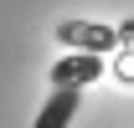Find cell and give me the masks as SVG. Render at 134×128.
I'll use <instances>...</instances> for the list:
<instances>
[{
	"label": "cell",
	"instance_id": "1",
	"mask_svg": "<svg viewBox=\"0 0 134 128\" xmlns=\"http://www.w3.org/2000/svg\"><path fill=\"white\" fill-rule=\"evenodd\" d=\"M57 41H62V46H77V51H88V56H103V51L114 46L119 36L108 31V26H88V21H62V26H57Z\"/></svg>",
	"mask_w": 134,
	"mask_h": 128
},
{
	"label": "cell",
	"instance_id": "3",
	"mask_svg": "<svg viewBox=\"0 0 134 128\" xmlns=\"http://www.w3.org/2000/svg\"><path fill=\"white\" fill-rule=\"evenodd\" d=\"M98 77H103V56H88V51H72L52 67V87H88Z\"/></svg>",
	"mask_w": 134,
	"mask_h": 128
},
{
	"label": "cell",
	"instance_id": "2",
	"mask_svg": "<svg viewBox=\"0 0 134 128\" xmlns=\"http://www.w3.org/2000/svg\"><path fill=\"white\" fill-rule=\"evenodd\" d=\"M77 108H83V87H52V97L41 103L31 128H67L77 118Z\"/></svg>",
	"mask_w": 134,
	"mask_h": 128
}]
</instances>
